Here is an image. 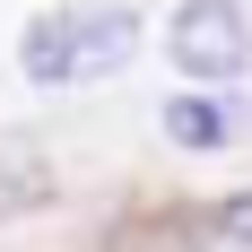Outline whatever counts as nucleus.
<instances>
[{"mask_svg":"<svg viewBox=\"0 0 252 252\" xmlns=\"http://www.w3.org/2000/svg\"><path fill=\"white\" fill-rule=\"evenodd\" d=\"M165 139H174V148H218V139H226V122H218V104L174 96V104H165Z\"/></svg>","mask_w":252,"mask_h":252,"instance_id":"20e7f679","label":"nucleus"},{"mask_svg":"<svg viewBox=\"0 0 252 252\" xmlns=\"http://www.w3.org/2000/svg\"><path fill=\"white\" fill-rule=\"evenodd\" d=\"M35 200H52V157L35 139H0V218H26Z\"/></svg>","mask_w":252,"mask_h":252,"instance_id":"7ed1b4c3","label":"nucleus"},{"mask_svg":"<svg viewBox=\"0 0 252 252\" xmlns=\"http://www.w3.org/2000/svg\"><path fill=\"white\" fill-rule=\"evenodd\" d=\"M200 252H252V191H244V200L226 209V218H218V235H209Z\"/></svg>","mask_w":252,"mask_h":252,"instance_id":"39448f33","label":"nucleus"},{"mask_svg":"<svg viewBox=\"0 0 252 252\" xmlns=\"http://www.w3.org/2000/svg\"><path fill=\"white\" fill-rule=\"evenodd\" d=\"M165 52H174L183 78H200V87H235L252 70V18L235 0H183L174 26H165Z\"/></svg>","mask_w":252,"mask_h":252,"instance_id":"f03ea898","label":"nucleus"},{"mask_svg":"<svg viewBox=\"0 0 252 252\" xmlns=\"http://www.w3.org/2000/svg\"><path fill=\"white\" fill-rule=\"evenodd\" d=\"M139 52V18L130 9H44L18 35V70L35 87H96Z\"/></svg>","mask_w":252,"mask_h":252,"instance_id":"f257e3e1","label":"nucleus"}]
</instances>
